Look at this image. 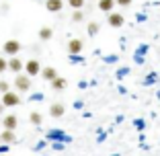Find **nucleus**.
<instances>
[{"label":"nucleus","mask_w":160,"mask_h":156,"mask_svg":"<svg viewBox=\"0 0 160 156\" xmlns=\"http://www.w3.org/2000/svg\"><path fill=\"white\" fill-rule=\"evenodd\" d=\"M14 86H17V93H27V90L31 88V76L17 74V78H14Z\"/></svg>","instance_id":"1"},{"label":"nucleus","mask_w":160,"mask_h":156,"mask_svg":"<svg viewBox=\"0 0 160 156\" xmlns=\"http://www.w3.org/2000/svg\"><path fill=\"white\" fill-rule=\"evenodd\" d=\"M2 105L4 107H17V105H21V93L10 90V93L2 95Z\"/></svg>","instance_id":"2"},{"label":"nucleus","mask_w":160,"mask_h":156,"mask_svg":"<svg viewBox=\"0 0 160 156\" xmlns=\"http://www.w3.org/2000/svg\"><path fill=\"white\" fill-rule=\"evenodd\" d=\"M41 64H39L37 60H29V62H25V74L27 76H31V78H33V76H37V74H41Z\"/></svg>","instance_id":"3"},{"label":"nucleus","mask_w":160,"mask_h":156,"mask_svg":"<svg viewBox=\"0 0 160 156\" xmlns=\"http://www.w3.org/2000/svg\"><path fill=\"white\" fill-rule=\"evenodd\" d=\"M19 52H21V43L17 41V39H8V41L4 43V53H6V56L14 58Z\"/></svg>","instance_id":"4"},{"label":"nucleus","mask_w":160,"mask_h":156,"mask_svg":"<svg viewBox=\"0 0 160 156\" xmlns=\"http://www.w3.org/2000/svg\"><path fill=\"white\" fill-rule=\"evenodd\" d=\"M17 125H19V117L14 113H8V115H4L2 117V129H17Z\"/></svg>","instance_id":"5"},{"label":"nucleus","mask_w":160,"mask_h":156,"mask_svg":"<svg viewBox=\"0 0 160 156\" xmlns=\"http://www.w3.org/2000/svg\"><path fill=\"white\" fill-rule=\"evenodd\" d=\"M21 70H25V64L21 62V58H19V56L10 58V60H8V72H14V74H23Z\"/></svg>","instance_id":"6"},{"label":"nucleus","mask_w":160,"mask_h":156,"mask_svg":"<svg viewBox=\"0 0 160 156\" xmlns=\"http://www.w3.org/2000/svg\"><path fill=\"white\" fill-rule=\"evenodd\" d=\"M107 23L111 25V27H121V25L125 23V19H123V14H119V13H109Z\"/></svg>","instance_id":"7"},{"label":"nucleus","mask_w":160,"mask_h":156,"mask_svg":"<svg viewBox=\"0 0 160 156\" xmlns=\"http://www.w3.org/2000/svg\"><path fill=\"white\" fill-rule=\"evenodd\" d=\"M45 8L49 13H60L64 8V0H45Z\"/></svg>","instance_id":"8"},{"label":"nucleus","mask_w":160,"mask_h":156,"mask_svg":"<svg viewBox=\"0 0 160 156\" xmlns=\"http://www.w3.org/2000/svg\"><path fill=\"white\" fill-rule=\"evenodd\" d=\"M84 48V43L80 41V39H70L68 41V53H80Z\"/></svg>","instance_id":"9"},{"label":"nucleus","mask_w":160,"mask_h":156,"mask_svg":"<svg viewBox=\"0 0 160 156\" xmlns=\"http://www.w3.org/2000/svg\"><path fill=\"white\" fill-rule=\"evenodd\" d=\"M41 76H43V80L53 82L58 78V70H56V68H52V66H47V68H43V70H41Z\"/></svg>","instance_id":"10"},{"label":"nucleus","mask_w":160,"mask_h":156,"mask_svg":"<svg viewBox=\"0 0 160 156\" xmlns=\"http://www.w3.org/2000/svg\"><path fill=\"white\" fill-rule=\"evenodd\" d=\"M97 4H99V10H103V13L109 14L111 10H113V6L117 4V2H115V0H99Z\"/></svg>","instance_id":"11"},{"label":"nucleus","mask_w":160,"mask_h":156,"mask_svg":"<svg viewBox=\"0 0 160 156\" xmlns=\"http://www.w3.org/2000/svg\"><path fill=\"white\" fill-rule=\"evenodd\" d=\"M64 113H66V109H64V105H60V103H56V105H52V107H49V115H52V117H56V119H60Z\"/></svg>","instance_id":"12"},{"label":"nucleus","mask_w":160,"mask_h":156,"mask_svg":"<svg viewBox=\"0 0 160 156\" xmlns=\"http://www.w3.org/2000/svg\"><path fill=\"white\" fill-rule=\"evenodd\" d=\"M0 140H2L4 144H12V142H17V136H14L12 129H2V136H0Z\"/></svg>","instance_id":"13"},{"label":"nucleus","mask_w":160,"mask_h":156,"mask_svg":"<svg viewBox=\"0 0 160 156\" xmlns=\"http://www.w3.org/2000/svg\"><path fill=\"white\" fill-rule=\"evenodd\" d=\"M66 84H68V82H66V78L58 76L56 80L52 82V88H53V90H64V88H66Z\"/></svg>","instance_id":"14"},{"label":"nucleus","mask_w":160,"mask_h":156,"mask_svg":"<svg viewBox=\"0 0 160 156\" xmlns=\"http://www.w3.org/2000/svg\"><path fill=\"white\" fill-rule=\"evenodd\" d=\"M39 37H41L43 41H47V39H52V37H53V31H52V27H41V29H39Z\"/></svg>","instance_id":"15"},{"label":"nucleus","mask_w":160,"mask_h":156,"mask_svg":"<svg viewBox=\"0 0 160 156\" xmlns=\"http://www.w3.org/2000/svg\"><path fill=\"white\" fill-rule=\"evenodd\" d=\"M29 119H31V123H33V125H41V121H43L41 113H37V111H33V113L29 115Z\"/></svg>","instance_id":"16"},{"label":"nucleus","mask_w":160,"mask_h":156,"mask_svg":"<svg viewBox=\"0 0 160 156\" xmlns=\"http://www.w3.org/2000/svg\"><path fill=\"white\" fill-rule=\"evenodd\" d=\"M68 4H70L74 10H80L82 6H84V0H68Z\"/></svg>","instance_id":"17"},{"label":"nucleus","mask_w":160,"mask_h":156,"mask_svg":"<svg viewBox=\"0 0 160 156\" xmlns=\"http://www.w3.org/2000/svg\"><path fill=\"white\" fill-rule=\"evenodd\" d=\"M72 21H74V23L84 21V13H82V10H74V14H72Z\"/></svg>","instance_id":"18"},{"label":"nucleus","mask_w":160,"mask_h":156,"mask_svg":"<svg viewBox=\"0 0 160 156\" xmlns=\"http://www.w3.org/2000/svg\"><path fill=\"white\" fill-rule=\"evenodd\" d=\"M97 33H99V25H97V23H88V35L94 37Z\"/></svg>","instance_id":"19"},{"label":"nucleus","mask_w":160,"mask_h":156,"mask_svg":"<svg viewBox=\"0 0 160 156\" xmlns=\"http://www.w3.org/2000/svg\"><path fill=\"white\" fill-rule=\"evenodd\" d=\"M0 93L2 95H6V93H10V84L6 80H0Z\"/></svg>","instance_id":"20"},{"label":"nucleus","mask_w":160,"mask_h":156,"mask_svg":"<svg viewBox=\"0 0 160 156\" xmlns=\"http://www.w3.org/2000/svg\"><path fill=\"white\" fill-rule=\"evenodd\" d=\"M0 72H8V60L0 56Z\"/></svg>","instance_id":"21"},{"label":"nucleus","mask_w":160,"mask_h":156,"mask_svg":"<svg viewBox=\"0 0 160 156\" xmlns=\"http://www.w3.org/2000/svg\"><path fill=\"white\" fill-rule=\"evenodd\" d=\"M115 2H117L119 6H129V4L133 2V0H115Z\"/></svg>","instance_id":"22"},{"label":"nucleus","mask_w":160,"mask_h":156,"mask_svg":"<svg viewBox=\"0 0 160 156\" xmlns=\"http://www.w3.org/2000/svg\"><path fill=\"white\" fill-rule=\"evenodd\" d=\"M2 113H4V105L0 103V115H2Z\"/></svg>","instance_id":"23"},{"label":"nucleus","mask_w":160,"mask_h":156,"mask_svg":"<svg viewBox=\"0 0 160 156\" xmlns=\"http://www.w3.org/2000/svg\"><path fill=\"white\" fill-rule=\"evenodd\" d=\"M0 125H2V121H0Z\"/></svg>","instance_id":"24"},{"label":"nucleus","mask_w":160,"mask_h":156,"mask_svg":"<svg viewBox=\"0 0 160 156\" xmlns=\"http://www.w3.org/2000/svg\"><path fill=\"white\" fill-rule=\"evenodd\" d=\"M97 2H99V0H97Z\"/></svg>","instance_id":"25"},{"label":"nucleus","mask_w":160,"mask_h":156,"mask_svg":"<svg viewBox=\"0 0 160 156\" xmlns=\"http://www.w3.org/2000/svg\"><path fill=\"white\" fill-rule=\"evenodd\" d=\"M0 142H2V140H0Z\"/></svg>","instance_id":"26"}]
</instances>
